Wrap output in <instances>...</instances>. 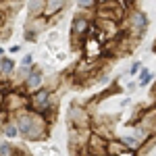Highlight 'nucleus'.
I'll list each match as a JSON object with an SVG mask.
<instances>
[{
    "instance_id": "obj_1",
    "label": "nucleus",
    "mask_w": 156,
    "mask_h": 156,
    "mask_svg": "<svg viewBox=\"0 0 156 156\" xmlns=\"http://www.w3.org/2000/svg\"><path fill=\"white\" fill-rule=\"evenodd\" d=\"M17 121V127H19V135L23 137L25 142H42L50 135V123L44 115L34 112L31 108H23L19 112L12 115Z\"/></svg>"
},
{
    "instance_id": "obj_2",
    "label": "nucleus",
    "mask_w": 156,
    "mask_h": 156,
    "mask_svg": "<svg viewBox=\"0 0 156 156\" xmlns=\"http://www.w3.org/2000/svg\"><path fill=\"white\" fill-rule=\"evenodd\" d=\"M148 27H150V19H148L146 11H142V9H131L127 12L125 21H123V31L137 42L146 36Z\"/></svg>"
},
{
    "instance_id": "obj_3",
    "label": "nucleus",
    "mask_w": 156,
    "mask_h": 156,
    "mask_svg": "<svg viewBox=\"0 0 156 156\" xmlns=\"http://www.w3.org/2000/svg\"><path fill=\"white\" fill-rule=\"evenodd\" d=\"M92 119L94 115L90 108L79 102H71L67 108V125L69 127H79V129H92Z\"/></svg>"
},
{
    "instance_id": "obj_4",
    "label": "nucleus",
    "mask_w": 156,
    "mask_h": 156,
    "mask_svg": "<svg viewBox=\"0 0 156 156\" xmlns=\"http://www.w3.org/2000/svg\"><path fill=\"white\" fill-rule=\"evenodd\" d=\"M2 108H6L11 115L23 110V108H29V94H27L25 85H17L12 92H9L6 98H4V106Z\"/></svg>"
},
{
    "instance_id": "obj_5",
    "label": "nucleus",
    "mask_w": 156,
    "mask_h": 156,
    "mask_svg": "<svg viewBox=\"0 0 156 156\" xmlns=\"http://www.w3.org/2000/svg\"><path fill=\"white\" fill-rule=\"evenodd\" d=\"M50 19H46L44 15H40V17H31V19H27V23H25V40L27 42H37V37L40 34H44L46 29H48Z\"/></svg>"
},
{
    "instance_id": "obj_6",
    "label": "nucleus",
    "mask_w": 156,
    "mask_h": 156,
    "mask_svg": "<svg viewBox=\"0 0 156 156\" xmlns=\"http://www.w3.org/2000/svg\"><path fill=\"white\" fill-rule=\"evenodd\" d=\"M81 56L90 60H100L104 58V44L94 36H87L83 40V46H81Z\"/></svg>"
},
{
    "instance_id": "obj_7",
    "label": "nucleus",
    "mask_w": 156,
    "mask_h": 156,
    "mask_svg": "<svg viewBox=\"0 0 156 156\" xmlns=\"http://www.w3.org/2000/svg\"><path fill=\"white\" fill-rule=\"evenodd\" d=\"M23 85H25V90H27V94H34L40 87L46 85V77H44V71H42L40 65H34V67H31V71H29V75H27V79H25Z\"/></svg>"
},
{
    "instance_id": "obj_8",
    "label": "nucleus",
    "mask_w": 156,
    "mask_h": 156,
    "mask_svg": "<svg viewBox=\"0 0 156 156\" xmlns=\"http://www.w3.org/2000/svg\"><path fill=\"white\" fill-rule=\"evenodd\" d=\"M94 25H96L108 40L117 37L121 31H123V25H121L119 21H115V19H94Z\"/></svg>"
},
{
    "instance_id": "obj_9",
    "label": "nucleus",
    "mask_w": 156,
    "mask_h": 156,
    "mask_svg": "<svg viewBox=\"0 0 156 156\" xmlns=\"http://www.w3.org/2000/svg\"><path fill=\"white\" fill-rule=\"evenodd\" d=\"M71 0H46V4H44V17L50 19V23H56V19H58V15L65 9H67V4H69Z\"/></svg>"
},
{
    "instance_id": "obj_10",
    "label": "nucleus",
    "mask_w": 156,
    "mask_h": 156,
    "mask_svg": "<svg viewBox=\"0 0 156 156\" xmlns=\"http://www.w3.org/2000/svg\"><path fill=\"white\" fill-rule=\"evenodd\" d=\"M106 150H108V156H123V154H127V152H131L119 135H115L112 140H108Z\"/></svg>"
},
{
    "instance_id": "obj_11",
    "label": "nucleus",
    "mask_w": 156,
    "mask_h": 156,
    "mask_svg": "<svg viewBox=\"0 0 156 156\" xmlns=\"http://www.w3.org/2000/svg\"><path fill=\"white\" fill-rule=\"evenodd\" d=\"M0 60H2V75H0V79H12L15 71H17V62L11 56H2Z\"/></svg>"
},
{
    "instance_id": "obj_12",
    "label": "nucleus",
    "mask_w": 156,
    "mask_h": 156,
    "mask_svg": "<svg viewBox=\"0 0 156 156\" xmlns=\"http://www.w3.org/2000/svg\"><path fill=\"white\" fill-rule=\"evenodd\" d=\"M154 148H156V133L150 135L146 142H142V146H140L135 152H137V156H150L152 152H154Z\"/></svg>"
},
{
    "instance_id": "obj_13",
    "label": "nucleus",
    "mask_w": 156,
    "mask_h": 156,
    "mask_svg": "<svg viewBox=\"0 0 156 156\" xmlns=\"http://www.w3.org/2000/svg\"><path fill=\"white\" fill-rule=\"evenodd\" d=\"M44 4H46V0H29L27 2V17L29 19L31 17H40L44 12Z\"/></svg>"
},
{
    "instance_id": "obj_14",
    "label": "nucleus",
    "mask_w": 156,
    "mask_h": 156,
    "mask_svg": "<svg viewBox=\"0 0 156 156\" xmlns=\"http://www.w3.org/2000/svg\"><path fill=\"white\" fill-rule=\"evenodd\" d=\"M2 135L6 137V140H17V137H21L19 135V127H17V121H15V117H12L6 125H4V129H2Z\"/></svg>"
},
{
    "instance_id": "obj_15",
    "label": "nucleus",
    "mask_w": 156,
    "mask_h": 156,
    "mask_svg": "<svg viewBox=\"0 0 156 156\" xmlns=\"http://www.w3.org/2000/svg\"><path fill=\"white\" fill-rule=\"evenodd\" d=\"M119 137L125 142V146H127L129 150H137V148L142 146V142L135 137V133H133V131H127V133H123V135H119Z\"/></svg>"
},
{
    "instance_id": "obj_16",
    "label": "nucleus",
    "mask_w": 156,
    "mask_h": 156,
    "mask_svg": "<svg viewBox=\"0 0 156 156\" xmlns=\"http://www.w3.org/2000/svg\"><path fill=\"white\" fill-rule=\"evenodd\" d=\"M156 77H154V73L150 71L148 67H144L142 71H140V87H146V85H150L152 81H154Z\"/></svg>"
},
{
    "instance_id": "obj_17",
    "label": "nucleus",
    "mask_w": 156,
    "mask_h": 156,
    "mask_svg": "<svg viewBox=\"0 0 156 156\" xmlns=\"http://www.w3.org/2000/svg\"><path fill=\"white\" fill-rule=\"evenodd\" d=\"M17 150H19V148H15L11 140L0 142V156H15V154H17Z\"/></svg>"
},
{
    "instance_id": "obj_18",
    "label": "nucleus",
    "mask_w": 156,
    "mask_h": 156,
    "mask_svg": "<svg viewBox=\"0 0 156 156\" xmlns=\"http://www.w3.org/2000/svg\"><path fill=\"white\" fill-rule=\"evenodd\" d=\"M77 11H96L98 0H75Z\"/></svg>"
},
{
    "instance_id": "obj_19",
    "label": "nucleus",
    "mask_w": 156,
    "mask_h": 156,
    "mask_svg": "<svg viewBox=\"0 0 156 156\" xmlns=\"http://www.w3.org/2000/svg\"><path fill=\"white\" fill-rule=\"evenodd\" d=\"M142 69H144L142 60H133L131 65H129V69H127V75H129V77H135V75H140Z\"/></svg>"
},
{
    "instance_id": "obj_20",
    "label": "nucleus",
    "mask_w": 156,
    "mask_h": 156,
    "mask_svg": "<svg viewBox=\"0 0 156 156\" xmlns=\"http://www.w3.org/2000/svg\"><path fill=\"white\" fill-rule=\"evenodd\" d=\"M12 119V115L6 110V108H0V135H2V129H4V125Z\"/></svg>"
},
{
    "instance_id": "obj_21",
    "label": "nucleus",
    "mask_w": 156,
    "mask_h": 156,
    "mask_svg": "<svg viewBox=\"0 0 156 156\" xmlns=\"http://www.w3.org/2000/svg\"><path fill=\"white\" fill-rule=\"evenodd\" d=\"M135 90H140V81H129V83L125 85V94H129V96H131Z\"/></svg>"
},
{
    "instance_id": "obj_22",
    "label": "nucleus",
    "mask_w": 156,
    "mask_h": 156,
    "mask_svg": "<svg viewBox=\"0 0 156 156\" xmlns=\"http://www.w3.org/2000/svg\"><path fill=\"white\" fill-rule=\"evenodd\" d=\"M19 65H23V67H31V65H34V54H31V52H29V54H25Z\"/></svg>"
},
{
    "instance_id": "obj_23",
    "label": "nucleus",
    "mask_w": 156,
    "mask_h": 156,
    "mask_svg": "<svg viewBox=\"0 0 156 156\" xmlns=\"http://www.w3.org/2000/svg\"><path fill=\"white\" fill-rule=\"evenodd\" d=\"M19 50H21V46H19V44H15V46H11V48H9V52H11V54H17Z\"/></svg>"
},
{
    "instance_id": "obj_24",
    "label": "nucleus",
    "mask_w": 156,
    "mask_h": 156,
    "mask_svg": "<svg viewBox=\"0 0 156 156\" xmlns=\"http://www.w3.org/2000/svg\"><path fill=\"white\" fill-rule=\"evenodd\" d=\"M4 98H6V92H2V90H0V108L4 106Z\"/></svg>"
},
{
    "instance_id": "obj_25",
    "label": "nucleus",
    "mask_w": 156,
    "mask_h": 156,
    "mask_svg": "<svg viewBox=\"0 0 156 156\" xmlns=\"http://www.w3.org/2000/svg\"><path fill=\"white\" fill-rule=\"evenodd\" d=\"M4 52H6V48H2V46H0V58H2V56H6Z\"/></svg>"
},
{
    "instance_id": "obj_26",
    "label": "nucleus",
    "mask_w": 156,
    "mask_h": 156,
    "mask_svg": "<svg viewBox=\"0 0 156 156\" xmlns=\"http://www.w3.org/2000/svg\"><path fill=\"white\" fill-rule=\"evenodd\" d=\"M152 52L156 54V40H154V44H152Z\"/></svg>"
},
{
    "instance_id": "obj_27",
    "label": "nucleus",
    "mask_w": 156,
    "mask_h": 156,
    "mask_svg": "<svg viewBox=\"0 0 156 156\" xmlns=\"http://www.w3.org/2000/svg\"><path fill=\"white\" fill-rule=\"evenodd\" d=\"M0 75H2V60H0Z\"/></svg>"
},
{
    "instance_id": "obj_28",
    "label": "nucleus",
    "mask_w": 156,
    "mask_h": 156,
    "mask_svg": "<svg viewBox=\"0 0 156 156\" xmlns=\"http://www.w3.org/2000/svg\"><path fill=\"white\" fill-rule=\"evenodd\" d=\"M0 2H2V0H0Z\"/></svg>"
}]
</instances>
